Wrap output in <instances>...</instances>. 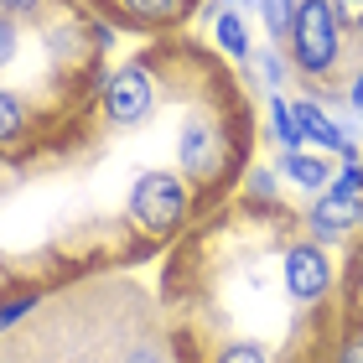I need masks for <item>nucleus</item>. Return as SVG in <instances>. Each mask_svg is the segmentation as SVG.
Listing matches in <instances>:
<instances>
[{
	"label": "nucleus",
	"instance_id": "f8f14e48",
	"mask_svg": "<svg viewBox=\"0 0 363 363\" xmlns=\"http://www.w3.org/2000/svg\"><path fill=\"white\" fill-rule=\"evenodd\" d=\"M135 16H145V21H161V16H172L177 11V0H125Z\"/></svg>",
	"mask_w": 363,
	"mask_h": 363
},
{
	"label": "nucleus",
	"instance_id": "aec40b11",
	"mask_svg": "<svg viewBox=\"0 0 363 363\" xmlns=\"http://www.w3.org/2000/svg\"><path fill=\"white\" fill-rule=\"evenodd\" d=\"M358 6H363V0H358Z\"/></svg>",
	"mask_w": 363,
	"mask_h": 363
},
{
	"label": "nucleus",
	"instance_id": "39448f33",
	"mask_svg": "<svg viewBox=\"0 0 363 363\" xmlns=\"http://www.w3.org/2000/svg\"><path fill=\"white\" fill-rule=\"evenodd\" d=\"M182 167H187L192 177H208L213 167H218V135H213L203 120H192L187 135H182Z\"/></svg>",
	"mask_w": 363,
	"mask_h": 363
},
{
	"label": "nucleus",
	"instance_id": "6ab92c4d",
	"mask_svg": "<svg viewBox=\"0 0 363 363\" xmlns=\"http://www.w3.org/2000/svg\"><path fill=\"white\" fill-rule=\"evenodd\" d=\"M353 104H358V109H363V78H358V89H353Z\"/></svg>",
	"mask_w": 363,
	"mask_h": 363
},
{
	"label": "nucleus",
	"instance_id": "9d476101",
	"mask_svg": "<svg viewBox=\"0 0 363 363\" xmlns=\"http://www.w3.org/2000/svg\"><path fill=\"white\" fill-rule=\"evenodd\" d=\"M21 99L16 94H0V140H16V130H21Z\"/></svg>",
	"mask_w": 363,
	"mask_h": 363
},
{
	"label": "nucleus",
	"instance_id": "4468645a",
	"mask_svg": "<svg viewBox=\"0 0 363 363\" xmlns=\"http://www.w3.org/2000/svg\"><path fill=\"white\" fill-rule=\"evenodd\" d=\"M26 306H31V296H11V301H0V327H6V322H16Z\"/></svg>",
	"mask_w": 363,
	"mask_h": 363
},
{
	"label": "nucleus",
	"instance_id": "dca6fc26",
	"mask_svg": "<svg viewBox=\"0 0 363 363\" xmlns=\"http://www.w3.org/2000/svg\"><path fill=\"white\" fill-rule=\"evenodd\" d=\"M270 26H275V31L291 26V0H270Z\"/></svg>",
	"mask_w": 363,
	"mask_h": 363
},
{
	"label": "nucleus",
	"instance_id": "7ed1b4c3",
	"mask_svg": "<svg viewBox=\"0 0 363 363\" xmlns=\"http://www.w3.org/2000/svg\"><path fill=\"white\" fill-rule=\"evenodd\" d=\"M104 104H109L114 125H135L140 114L151 109V78H145V68H120V73H114Z\"/></svg>",
	"mask_w": 363,
	"mask_h": 363
},
{
	"label": "nucleus",
	"instance_id": "1a4fd4ad",
	"mask_svg": "<svg viewBox=\"0 0 363 363\" xmlns=\"http://www.w3.org/2000/svg\"><path fill=\"white\" fill-rule=\"evenodd\" d=\"M275 135H280V145H286V151H296V145L306 140L301 125H296V114L286 109V99H275Z\"/></svg>",
	"mask_w": 363,
	"mask_h": 363
},
{
	"label": "nucleus",
	"instance_id": "20e7f679",
	"mask_svg": "<svg viewBox=\"0 0 363 363\" xmlns=\"http://www.w3.org/2000/svg\"><path fill=\"white\" fill-rule=\"evenodd\" d=\"M286 286H291V296H301V301L322 296L327 291V259H322V250L296 244V250L286 255Z\"/></svg>",
	"mask_w": 363,
	"mask_h": 363
},
{
	"label": "nucleus",
	"instance_id": "6e6552de",
	"mask_svg": "<svg viewBox=\"0 0 363 363\" xmlns=\"http://www.w3.org/2000/svg\"><path fill=\"white\" fill-rule=\"evenodd\" d=\"M286 177H296V187H327V161H317V156H286Z\"/></svg>",
	"mask_w": 363,
	"mask_h": 363
},
{
	"label": "nucleus",
	"instance_id": "423d86ee",
	"mask_svg": "<svg viewBox=\"0 0 363 363\" xmlns=\"http://www.w3.org/2000/svg\"><path fill=\"white\" fill-rule=\"evenodd\" d=\"M311 223H317V234H327V239H333L337 228L363 223V197H342V192L322 197V203H317V213H311Z\"/></svg>",
	"mask_w": 363,
	"mask_h": 363
},
{
	"label": "nucleus",
	"instance_id": "a211bd4d",
	"mask_svg": "<svg viewBox=\"0 0 363 363\" xmlns=\"http://www.w3.org/2000/svg\"><path fill=\"white\" fill-rule=\"evenodd\" d=\"M342 363H363V342H353V348H348V358H342Z\"/></svg>",
	"mask_w": 363,
	"mask_h": 363
},
{
	"label": "nucleus",
	"instance_id": "2eb2a0df",
	"mask_svg": "<svg viewBox=\"0 0 363 363\" xmlns=\"http://www.w3.org/2000/svg\"><path fill=\"white\" fill-rule=\"evenodd\" d=\"M11 52H16V31H11V21L0 16V68L11 62Z\"/></svg>",
	"mask_w": 363,
	"mask_h": 363
},
{
	"label": "nucleus",
	"instance_id": "9b49d317",
	"mask_svg": "<svg viewBox=\"0 0 363 363\" xmlns=\"http://www.w3.org/2000/svg\"><path fill=\"white\" fill-rule=\"evenodd\" d=\"M218 42H223L234 57L250 52V47H244V26H239V16H218Z\"/></svg>",
	"mask_w": 363,
	"mask_h": 363
},
{
	"label": "nucleus",
	"instance_id": "f257e3e1",
	"mask_svg": "<svg viewBox=\"0 0 363 363\" xmlns=\"http://www.w3.org/2000/svg\"><path fill=\"white\" fill-rule=\"evenodd\" d=\"M337 57V16L327 0H301L296 11V62L306 73H327Z\"/></svg>",
	"mask_w": 363,
	"mask_h": 363
},
{
	"label": "nucleus",
	"instance_id": "0eeeda50",
	"mask_svg": "<svg viewBox=\"0 0 363 363\" xmlns=\"http://www.w3.org/2000/svg\"><path fill=\"white\" fill-rule=\"evenodd\" d=\"M296 125H301V135H306V140H322V145H342L337 125L327 120V114H322L317 104H296Z\"/></svg>",
	"mask_w": 363,
	"mask_h": 363
},
{
	"label": "nucleus",
	"instance_id": "f3484780",
	"mask_svg": "<svg viewBox=\"0 0 363 363\" xmlns=\"http://www.w3.org/2000/svg\"><path fill=\"white\" fill-rule=\"evenodd\" d=\"M0 6H6L11 16H26V11H37V0H0Z\"/></svg>",
	"mask_w": 363,
	"mask_h": 363
},
{
	"label": "nucleus",
	"instance_id": "ddd939ff",
	"mask_svg": "<svg viewBox=\"0 0 363 363\" xmlns=\"http://www.w3.org/2000/svg\"><path fill=\"white\" fill-rule=\"evenodd\" d=\"M218 363H265V348H255V342H239V348H228Z\"/></svg>",
	"mask_w": 363,
	"mask_h": 363
},
{
	"label": "nucleus",
	"instance_id": "f03ea898",
	"mask_svg": "<svg viewBox=\"0 0 363 363\" xmlns=\"http://www.w3.org/2000/svg\"><path fill=\"white\" fill-rule=\"evenodd\" d=\"M135 213H140V223L167 234V228L182 223V213H187V187L167 172H145L140 187H135Z\"/></svg>",
	"mask_w": 363,
	"mask_h": 363
}]
</instances>
